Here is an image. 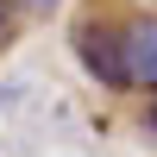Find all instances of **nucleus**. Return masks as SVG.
Listing matches in <instances>:
<instances>
[{
  "mask_svg": "<svg viewBox=\"0 0 157 157\" xmlns=\"http://www.w3.org/2000/svg\"><path fill=\"white\" fill-rule=\"evenodd\" d=\"M126 50V94H157V13H132L120 25Z\"/></svg>",
  "mask_w": 157,
  "mask_h": 157,
  "instance_id": "f03ea898",
  "label": "nucleus"
},
{
  "mask_svg": "<svg viewBox=\"0 0 157 157\" xmlns=\"http://www.w3.org/2000/svg\"><path fill=\"white\" fill-rule=\"evenodd\" d=\"M145 132H157V94H145Z\"/></svg>",
  "mask_w": 157,
  "mask_h": 157,
  "instance_id": "39448f33",
  "label": "nucleus"
},
{
  "mask_svg": "<svg viewBox=\"0 0 157 157\" xmlns=\"http://www.w3.org/2000/svg\"><path fill=\"white\" fill-rule=\"evenodd\" d=\"M57 6H63V0H19V13H32V19H50Z\"/></svg>",
  "mask_w": 157,
  "mask_h": 157,
  "instance_id": "20e7f679",
  "label": "nucleus"
},
{
  "mask_svg": "<svg viewBox=\"0 0 157 157\" xmlns=\"http://www.w3.org/2000/svg\"><path fill=\"white\" fill-rule=\"evenodd\" d=\"M69 44H75V57H82L88 82L101 94H126V50H120V25L113 19H82Z\"/></svg>",
  "mask_w": 157,
  "mask_h": 157,
  "instance_id": "f257e3e1",
  "label": "nucleus"
},
{
  "mask_svg": "<svg viewBox=\"0 0 157 157\" xmlns=\"http://www.w3.org/2000/svg\"><path fill=\"white\" fill-rule=\"evenodd\" d=\"M13 32H19V0H0V50L13 44Z\"/></svg>",
  "mask_w": 157,
  "mask_h": 157,
  "instance_id": "7ed1b4c3",
  "label": "nucleus"
}]
</instances>
